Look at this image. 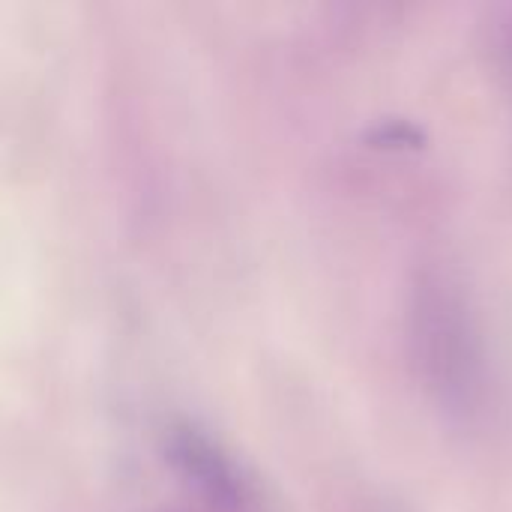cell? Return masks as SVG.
I'll use <instances>...</instances> for the list:
<instances>
[{"instance_id":"2","label":"cell","mask_w":512,"mask_h":512,"mask_svg":"<svg viewBox=\"0 0 512 512\" xmlns=\"http://www.w3.org/2000/svg\"><path fill=\"white\" fill-rule=\"evenodd\" d=\"M171 459L183 468L186 477H192L198 486H204L216 501L225 507H243L249 498V486L228 453L219 450L207 435L195 432L192 426L171 429Z\"/></svg>"},{"instance_id":"1","label":"cell","mask_w":512,"mask_h":512,"mask_svg":"<svg viewBox=\"0 0 512 512\" xmlns=\"http://www.w3.org/2000/svg\"><path fill=\"white\" fill-rule=\"evenodd\" d=\"M405 339L429 399L462 426H480L498 405V375L483 318L468 285L423 264L405 300Z\"/></svg>"}]
</instances>
